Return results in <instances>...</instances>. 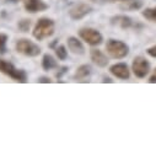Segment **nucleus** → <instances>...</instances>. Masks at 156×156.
Returning a JSON list of instances; mask_svg holds the SVG:
<instances>
[{
    "label": "nucleus",
    "mask_w": 156,
    "mask_h": 156,
    "mask_svg": "<svg viewBox=\"0 0 156 156\" xmlns=\"http://www.w3.org/2000/svg\"><path fill=\"white\" fill-rule=\"evenodd\" d=\"M68 47H69V49L74 54L81 55V54L85 53V48H84L83 43L79 40H77V38H75V37H69L68 38Z\"/></svg>",
    "instance_id": "nucleus-10"
},
{
    "label": "nucleus",
    "mask_w": 156,
    "mask_h": 156,
    "mask_svg": "<svg viewBox=\"0 0 156 156\" xmlns=\"http://www.w3.org/2000/svg\"><path fill=\"white\" fill-rule=\"evenodd\" d=\"M0 71L10 76L11 79H14L17 83H26V80H27V75L23 70L16 69L11 63H8L3 59H0Z\"/></svg>",
    "instance_id": "nucleus-3"
},
{
    "label": "nucleus",
    "mask_w": 156,
    "mask_h": 156,
    "mask_svg": "<svg viewBox=\"0 0 156 156\" xmlns=\"http://www.w3.org/2000/svg\"><path fill=\"white\" fill-rule=\"evenodd\" d=\"M91 2H94V3H103V2H106V0H91Z\"/></svg>",
    "instance_id": "nucleus-24"
},
{
    "label": "nucleus",
    "mask_w": 156,
    "mask_h": 156,
    "mask_svg": "<svg viewBox=\"0 0 156 156\" xmlns=\"http://www.w3.org/2000/svg\"><path fill=\"white\" fill-rule=\"evenodd\" d=\"M109 71L118 79H122V80H127L130 73H129V69H128V65L124 64V63H118V64H114L111 66Z\"/></svg>",
    "instance_id": "nucleus-9"
},
{
    "label": "nucleus",
    "mask_w": 156,
    "mask_h": 156,
    "mask_svg": "<svg viewBox=\"0 0 156 156\" xmlns=\"http://www.w3.org/2000/svg\"><path fill=\"white\" fill-rule=\"evenodd\" d=\"M42 66L44 70H51L53 68H58V63L51 54H44L42 60Z\"/></svg>",
    "instance_id": "nucleus-13"
},
{
    "label": "nucleus",
    "mask_w": 156,
    "mask_h": 156,
    "mask_svg": "<svg viewBox=\"0 0 156 156\" xmlns=\"http://www.w3.org/2000/svg\"><path fill=\"white\" fill-rule=\"evenodd\" d=\"M126 5L122 6V9L126 10H136L141 6V2H138V0H128V2H124Z\"/></svg>",
    "instance_id": "nucleus-16"
},
{
    "label": "nucleus",
    "mask_w": 156,
    "mask_h": 156,
    "mask_svg": "<svg viewBox=\"0 0 156 156\" xmlns=\"http://www.w3.org/2000/svg\"><path fill=\"white\" fill-rule=\"evenodd\" d=\"M38 83H51V79H48V77H41V80H38Z\"/></svg>",
    "instance_id": "nucleus-22"
},
{
    "label": "nucleus",
    "mask_w": 156,
    "mask_h": 156,
    "mask_svg": "<svg viewBox=\"0 0 156 156\" xmlns=\"http://www.w3.org/2000/svg\"><path fill=\"white\" fill-rule=\"evenodd\" d=\"M151 84H155L156 83V69H155V71H154V74H152V76L150 77V80H149Z\"/></svg>",
    "instance_id": "nucleus-21"
},
{
    "label": "nucleus",
    "mask_w": 156,
    "mask_h": 156,
    "mask_svg": "<svg viewBox=\"0 0 156 156\" xmlns=\"http://www.w3.org/2000/svg\"><path fill=\"white\" fill-rule=\"evenodd\" d=\"M133 73L138 77H145L150 71V63L144 57H135L132 64Z\"/></svg>",
    "instance_id": "nucleus-6"
},
{
    "label": "nucleus",
    "mask_w": 156,
    "mask_h": 156,
    "mask_svg": "<svg viewBox=\"0 0 156 156\" xmlns=\"http://www.w3.org/2000/svg\"><path fill=\"white\" fill-rule=\"evenodd\" d=\"M109 3H117V2H122V3H124V2H128V0H108Z\"/></svg>",
    "instance_id": "nucleus-23"
},
{
    "label": "nucleus",
    "mask_w": 156,
    "mask_h": 156,
    "mask_svg": "<svg viewBox=\"0 0 156 156\" xmlns=\"http://www.w3.org/2000/svg\"><path fill=\"white\" fill-rule=\"evenodd\" d=\"M16 51L26 57H37L41 53V48L38 47L36 43H33L30 40L22 38V40L17 41L16 43Z\"/></svg>",
    "instance_id": "nucleus-4"
},
{
    "label": "nucleus",
    "mask_w": 156,
    "mask_h": 156,
    "mask_svg": "<svg viewBox=\"0 0 156 156\" xmlns=\"http://www.w3.org/2000/svg\"><path fill=\"white\" fill-rule=\"evenodd\" d=\"M91 60L97 65V66H106L108 64V59L107 57L100 51V49H92L91 51Z\"/></svg>",
    "instance_id": "nucleus-11"
},
{
    "label": "nucleus",
    "mask_w": 156,
    "mask_h": 156,
    "mask_svg": "<svg viewBox=\"0 0 156 156\" xmlns=\"http://www.w3.org/2000/svg\"><path fill=\"white\" fill-rule=\"evenodd\" d=\"M6 41H8V36L4 33H0V54H4L6 51Z\"/></svg>",
    "instance_id": "nucleus-18"
},
{
    "label": "nucleus",
    "mask_w": 156,
    "mask_h": 156,
    "mask_svg": "<svg viewBox=\"0 0 156 156\" xmlns=\"http://www.w3.org/2000/svg\"><path fill=\"white\" fill-rule=\"evenodd\" d=\"M107 53L114 58V59H122L128 55L129 53V47L122 42V41H115V40H109L106 44Z\"/></svg>",
    "instance_id": "nucleus-2"
},
{
    "label": "nucleus",
    "mask_w": 156,
    "mask_h": 156,
    "mask_svg": "<svg viewBox=\"0 0 156 156\" xmlns=\"http://www.w3.org/2000/svg\"><path fill=\"white\" fill-rule=\"evenodd\" d=\"M92 11V8L87 4H77L74 8L70 9L69 15L73 20H80L83 17H85L86 15H89Z\"/></svg>",
    "instance_id": "nucleus-7"
},
{
    "label": "nucleus",
    "mask_w": 156,
    "mask_h": 156,
    "mask_svg": "<svg viewBox=\"0 0 156 156\" xmlns=\"http://www.w3.org/2000/svg\"><path fill=\"white\" fill-rule=\"evenodd\" d=\"M54 33V21L48 17H42L37 21L33 28V37L38 41H43Z\"/></svg>",
    "instance_id": "nucleus-1"
},
{
    "label": "nucleus",
    "mask_w": 156,
    "mask_h": 156,
    "mask_svg": "<svg viewBox=\"0 0 156 156\" xmlns=\"http://www.w3.org/2000/svg\"><path fill=\"white\" fill-rule=\"evenodd\" d=\"M79 36L90 46H98L102 42V34L94 28H81L79 31Z\"/></svg>",
    "instance_id": "nucleus-5"
},
{
    "label": "nucleus",
    "mask_w": 156,
    "mask_h": 156,
    "mask_svg": "<svg viewBox=\"0 0 156 156\" xmlns=\"http://www.w3.org/2000/svg\"><path fill=\"white\" fill-rule=\"evenodd\" d=\"M55 54L60 60H65L66 57H68V51L64 46H59V47L55 48Z\"/></svg>",
    "instance_id": "nucleus-17"
},
{
    "label": "nucleus",
    "mask_w": 156,
    "mask_h": 156,
    "mask_svg": "<svg viewBox=\"0 0 156 156\" xmlns=\"http://www.w3.org/2000/svg\"><path fill=\"white\" fill-rule=\"evenodd\" d=\"M30 26H31V21L30 20H21L19 22V28L22 31V32H27L30 30Z\"/></svg>",
    "instance_id": "nucleus-19"
},
{
    "label": "nucleus",
    "mask_w": 156,
    "mask_h": 156,
    "mask_svg": "<svg viewBox=\"0 0 156 156\" xmlns=\"http://www.w3.org/2000/svg\"><path fill=\"white\" fill-rule=\"evenodd\" d=\"M103 83H112V80L107 77V79H105V80H103Z\"/></svg>",
    "instance_id": "nucleus-25"
},
{
    "label": "nucleus",
    "mask_w": 156,
    "mask_h": 156,
    "mask_svg": "<svg viewBox=\"0 0 156 156\" xmlns=\"http://www.w3.org/2000/svg\"><path fill=\"white\" fill-rule=\"evenodd\" d=\"M141 14H143V16H144L146 20H149V21H151V22H156V6H155V8L145 9Z\"/></svg>",
    "instance_id": "nucleus-15"
},
{
    "label": "nucleus",
    "mask_w": 156,
    "mask_h": 156,
    "mask_svg": "<svg viewBox=\"0 0 156 156\" xmlns=\"http://www.w3.org/2000/svg\"><path fill=\"white\" fill-rule=\"evenodd\" d=\"M9 2H11V3H17L19 0H9Z\"/></svg>",
    "instance_id": "nucleus-26"
},
{
    "label": "nucleus",
    "mask_w": 156,
    "mask_h": 156,
    "mask_svg": "<svg viewBox=\"0 0 156 156\" xmlns=\"http://www.w3.org/2000/svg\"><path fill=\"white\" fill-rule=\"evenodd\" d=\"M147 54H149L150 57H152V58H156V44L152 46V47H150V48L147 49Z\"/></svg>",
    "instance_id": "nucleus-20"
},
{
    "label": "nucleus",
    "mask_w": 156,
    "mask_h": 156,
    "mask_svg": "<svg viewBox=\"0 0 156 156\" xmlns=\"http://www.w3.org/2000/svg\"><path fill=\"white\" fill-rule=\"evenodd\" d=\"M112 23L119 26L122 28H128V27H130L133 25V21L128 16H115V17L112 19Z\"/></svg>",
    "instance_id": "nucleus-12"
},
{
    "label": "nucleus",
    "mask_w": 156,
    "mask_h": 156,
    "mask_svg": "<svg viewBox=\"0 0 156 156\" xmlns=\"http://www.w3.org/2000/svg\"><path fill=\"white\" fill-rule=\"evenodd\" d=\"M91 73V68L90 65H81L77 68L76 73H75V79H85V77H87Z\"/></svg>",
    "instance_id": "nucleus-14"
},
{
    "label": "nucleus",
    "mask_w": 156,
    "mask_h": 156,
    "mask_svg": "<svg viewBox=\"0 0 156 156\" xmlns=\"http://www.w3.org/2000/svg\"><path fill=\"white\" fill-rule=\"evenodd\" d=\"M25 9L31 12H40V11H44L48 9V5L43 2V0H25Z\"/></svg>",
    "instance_id": "nucleus-8"
}]
</instances>
